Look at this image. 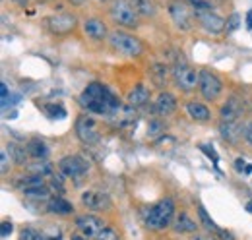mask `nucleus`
<instances>
[{
	"label": "nucleus",
	"instance_id": "obj_1",
	"mask_svg": "<svg viewBox=\"0 0 252 240\" xmlns=\"http://www.w3.org/2000/svg\"><path fill=\"white\" fill-rule=\"evenodd\" d=\"M80 107L86 109L88 113L107 115V117H115L123 109V105L115 97V93L99 82H92L84 90V93L80 95Z\"/></svg>",
	"mask_w": 252,
	"mask_h": 240
},
{
	"label": "nucleus",
	"instance_id": "obj_2",
	"mask_svg": "<svg viewBox=\"0 0 252 240\" xmlns=\"http://www.w3.org/2000/svg\"><path fill=\"white\" fill-rule=\"evenodd\" d=\"M173 217H175V202L171 198H165L150 208L148 217H146V225L154 231H163L171 225Z\"/></svg>",
	"mask_w": 252,
	"mask_h": 240
},
{
	"label": "nucleus",
	"instance_id": "obj_3",
	"mask_svg": "<svg viewBox=\"0 0 252 240\" xmlns=\"http://www.w3.org/2000/svg\"><path fill=\"white\" fill-rule=\"evenodd\" d=\"M109 45L123 57H128V59H136L144 53V45L138 37L126 33V31H113L109 35Z\"/></svg>",
	"mask_w": 252,
	"mask_h": 240
},
{
	"label": "nucleus",
	"instance_id": "obj_4",
	"mask_svg": "<svg viewBox=\"0 0 252 240\" xmlns=\"http://www.w3.org/2000/svg\"><path fill=\"white\" fill-rule=\"evenodd\" d=\"M111 18L115 24L128 28V30H136L140 26V14L134 10V6L130 4V0H113L111 2Z\"/></svg>",
	"mask_w": 252,
	"mask_h": 240
},
{
	"label": "nucleus",
	"instance_id": "obj_5",
	"mask_svg": "<svg viewBox=\"0 0 252 240\" xmlns=\"http://www.w3.org/2000/svg\"><path fill=\"white\" fill-rule=\"evenodd\" d=\"M173 80L183 91H194L200 84V72L190 68L187 62H177L173 68Z\"/></svg>",
	"mask_w": 252,
	"mask_h": 240
},
{
	"label": "nucleus",
	"instance_id": "obj_6",
	"mask_svg": "<svg viewBox=\"0 0 252 240\" xmlns=\"http://www.w3.org/2000/svg\"><path fill=\"white\" fill-rule=\"evenodd\" d=\"M198 90L202 93V97L206 101H216L223 91V84L221 80L210 70H200V84H198Z\"/></svg>",
	"mask_w": 252,
	"mask_h": 240
},
{
	"label": "nucleus",
	"instance_id": "obj_7",
	"mask_svg": "<svg viewBox=\"0 0 252 240\" xmlns=\"http://www.w3.org/2000/svg\"><path fill=\"white\" fill-rule=\"evenodd\" d=\"M59 169L66 179H82L86 173H88V163L80 157V155H68V157H63L61 163H59Z\"/></svg>",
	"mask_w": 252,
	"mask_h": 240
},
{
	"label": "nucleus",
	"instance_id": "obj_8",
	"mask_svg": "<svg viewBox=\"0 0 252 240\" xmlns=\"http://www.w3.org/2000/svg\"><path fill=\"white\" fill-rule=\"evenodd\" d=\"M76 136L80 138L82 144L92 146L99 140V130H97V122L90 115H84L76 120Z\"/></svg>",
	"mask_w": 252,
	"mask_h": 240
},
{
	"label": "nucleus",
	"instance_id": "obj_9",
	"mask_svg": "<svg viewBox=\"0 0 252 240\" xmlns=\"http://www.w3.org/2000/svg\"><path fill=\"white\" fill-rule=\"evenodd\" d=\"M194 16H196L198 24L208 31V33L218 35V33H221V31L227 28V22L221 16H218L216 12H212V10H194Z\"/></svg>",
	"mask_w": 252,
	"mask_h": 240
},
{
	"label": "nucleus",
	"instance_id": "obj_10",
	"mask_svg": "<svg viewBox=\"0 0 252 240\" xmlns=\"http://www.w3.org/2000/svg\"><path fill=\"white\" fill-rule=\"evenodd\" d=\"M169 16L173 20V24L179 28L181 31H189L192 28V16H190V10L187 8L185 2L181 0H173L169 2Z\"/></svg>",
	"mask_w": 252,
	"mask_h": 240
},
{
	"label": "nucleus",
	"instance_id": "obj_11",
	"mask_svg": "<svg viewBox=\"0 0 252 240\" xmlns=\"http://www.w3.org/2000/svg\"><path fill=\"white\" fill-rule=\"evenodd\" d=\"M76 227H78V231L82 233V237H86V239H95V237L99 235V231H101L105 225H103V221H101L99 217H95V215H82V217L76 219Z\"/></svg>",
	"mask_w": 252,
	"mask_h": 240
},
{
	"label": "nucleus",
	"instance_id": "obj_12",
	"mask_svg": "<svg viewBox=\"0 0 252 240\" xmlns=\"http://www.w3.org/2000/svg\"><path fill=\"white\" fill-rule=\"evenodd\" d=\"M243 113H245L243 101L239 97H229L227 103H223V107H221L220 119L221 122H239Z\"/></svg>",
	"mask_w": 252,
	"mask_h": 240
},
{
	"label": "nucleus",
	"instance_id": "obj_13",
	"mask_svg": "<svg viewBox=\"0 0 252 240\" xmlns=\"http://www.w3.org/2000/svg\"><path fill=\"white\" fill-rule=\"evenodd\" d=\"M76 16L72 14H57V16H51L47 20V26L49 30L57 35H64V33H70V31L76 28Z\"/></svg>",
	"mask_w": 252,
	"mask_h": 240
},
{
	"label": "nucleus",
	"instance_id": "obj_14",
	"mask_svg": "<svg viewBox=\"0 0 252 240\" xmlns=\"http://www.w3.org/2000/svg\"><path fill=\"white\" fill-rule=\"evenodd\" d=\"M177 109V97L169 91H161L159 97L156 99V105H154V111L158 113L159 117H169L171 113H175Z\"/></svg>",
	"mask_w": 252,
	"mask_h": 240
},
{
	"label": "nucleus",
	"instance_id": "obj_15",
	"mask_svg": "<svg viewBox=\"0 0 252 240\" xmlns=\"http://www.w3.org/2000/svg\"><path fill=\"white\" fill-rule=\"evenodd\" d=\"M82 204L88 208V210H105L111 206L109 202V196L103 194V192H84L82 196Z\"/></svg>",
	"mask_w": 252,
	"mask_h": 240
},
{
	"label": "nucleus",
	"instance_id": "obj_16",
	"mask_svg": "<svg viewBox=\"0 0 252 240\" xmlns=\"http://www.w3.org/2000/svg\"><path fill=\"white\" fill-rule=\"evenodd\" d=\"M84 33L94 41H103L107 37V26L97 18H90L84 22Z\"/></svg>",
	"mask_w": 252,
	"mask_h": 240
},
{
	"label": "nucleus",
	"instance_id": "obj_17",
	"mask_svg": "<svg viewBox=\"0 0 252 240\" xmlns=\"http://www.w3.org/2000/svg\"><path fill=\"white\" fill-rule=\"evenodd\" d=\"M220 134L227 142L235 144L245 134V128L241 126V122H220Z\"/></svg>",
	"mask_w": 252,
	"mask_h": 240
},
{
	"label": "nucleus",
	"instance_id": "obj_18",
	"mask_svg": "<svg viewBox=\"0 0 252 240\" xmlns=\"http://www.w3.org/2000/svg\"><path fill=\"white\" fill-rule=\"evenodd\" d=\"M126 101H128V105L134 107V109H136V107H144V105L150 101V90L140 84V86H136V88L130 90Z\"/></svg>",
	"mask_w": 252,
	"mask_h": 240
},
{
	"label": "nucleus",
	"instance_id": "obj_19",
	"mask_svg": "<svg viewBox=\"0 0 252 240\" xmlns=\"http://www.w3.org/2000/svg\"><path fill=\"white\" fill-rule=\"evenodd\" d=\"M26 150H28V155L33 157V159H45L49 155V148L45 142H41L39 138H33L26 144Z\"/></svg>",
	"mask_w": 252,
	"mask_h": 240
},
{
	"label": "nucleus",
	"instance_id": "obj_20",
	"mask_svg": "<svg viewBox=\"0 0 252 240\" xmlns=\"http://www.w3.org/2000/svg\"><path fill=\"white\" fill-rule=\"evenodd\" d=\"M187 111H189L190 119L194 120H200V122H206V120H210V109L206 107V105H202V103H196V101H190L189 105H187Z\"/></svg>",
	"mask_w": 252,
	"mask_h": 240
},
{
	"label": "nucleus",
	"instance_id": "obj_21",
	"mask_svg": "<svg viewBox=\"0 0 252 240\" xmlns=\"http://www.w3.org/2000/svg\"><path fill=\"white\" fill-rule=\"evenodd\" d=\"M196 229H198V225L189 213H181L175 221V231L177 233H196Z\"/></svg>",
	"mask_w": 252,
	"mask_h": 240
},
{
	"label": "nucleus",
	"instance_id": "obj_22",
	"mask_svg": "<svg viewBox=\"0 0 252 240\" xmlns=\"http://www.w3.org/2000/svg\"><path fill=\"white\" fill-rule=\"evenodd\" d=\"M49 211L51 213H59V215H70L74 208H72V204L70 202H66L64 198H53L51 202H49Z\"/></svg>",
	"mask_w": 252,
	"mask_h": 240
},
{
	"label": "nucleus",
	"instance_id": "obj_23",
	"mask_svg": "<svg viewBox=\"0 0 252 240\" xmlns=\"http://www.w3.org/2000/svg\"><path fill=\"white\" fill-rule=\"evenodd\" d=\"M130 4H132L134 10H136L140 16H144V18H150V16L156 14V6H154L152 0H130Z\"/></svg>",
	"mask_w": 252,
	"mask_h": 240
},
{
	"label": "nucleus",
	"instance_id": "obj_24",
	"mask_svg": "<svg viewBox=\"0 0 252 240\" xmlns=\"http://www.w3.org/2000/svg\"><path fill=\"white\" fill-rule=\"evenodd\" d=\"M152 80H154V84L158 88H165V84H167V66L165 64H154Z\"/></svg>",
	"mask_w": 252,
	"mask_h": 240
},
{
	"label": "nucleus",
	"instance_id": "obj_25",
	"mask_svg": "<svg viewBox=\"0 0 252 240\" xmlns=\"http://www.w3.org/2000/svg\"><path fill=\"white\" fill-rule=\"evenodd\" d=\"M8 153L12 155V159H14L16 165H26V157H28V150L26 148H20V146L10 144L8 146Z\"/></svg>",
	"mask_w": 252,
	"mask_h": 240
},
{
	"label": "nucleus",
	"instance_id": "obj_26",
	"mask_svg": "<svg viewBox=\"0 0 252 240\" xmlns=\"http://www.w3.org/2000/svg\"><path fill=\"white\" fill-rule=\"evenodd\" d=\"M24 196L26 198H33V200H47L51 194L45 186H33V188H26L24 190Z\"/></svg>",
	"mask_w": 252,
	"mask_h": 240
},
{
	"label": "nucleus",
	"instance_id": "obj_27",
	"mask_svg": "<svg viewBox=\"0 0 252 240\" xmlns=\"http://www.w3.org/2000/svg\"><path fill=\"white\" fill-rule=\"evenodd\" d=\"M198 217H200V221H202V225L210 231V233H220V229H218V225L210 219V215H208V211L204 210V206H198Z\"/></svg>",
	"mask_w": 252,
	"mask_h": 240
},
{
	"label": "nucleus",
	"instance_id": "obj_28",
	"mask_svg": "<svg viewBox=\"0 0 252 240\" xmlns=\"http://www.w3.org/2000/svg\"><path fill=\"white\" fill-rule=\"evenodd\" d=\"M45 113L49 115V119H64L66 117V109H64L63 105H55V103H51V105H47L45 107Z\"/></svg>",
	"mask_w": 252,
	"mask_h": 240
},
{
	"label": "nucleus",
	"instance_id": "obj_29",
	"mask_svg": "<svg viewBox=\"0 0 252 240\" xmlns=\"http://www.w3.org/2000/svg\"><path fill=\"white\" fill-rule=\"evenodd\" d=\"M51 171H53V167L49 163H35L30 167V173L33 177H47V175H51Z\"/></svg>",
	"mask_w": 252,
	"mask_h": 240
},
{
	"label": "nucleus",
	"instance_id": "obj_30",
	"mask_svg": "<svg viewBox=\"0 0 252 240\" xmlns=\"http://www.w3.org/2000/svg\"><path fill=\"white\" fill-rule=\"evenodd\" d=\"M95 240H121V239H119V233H117L115 229L103 227V229L99 231V235L95 237Z\"/></svg>",
	"mask_w": 252,
	"mask_h": 240
},
{
	"label": "nucleus",
	"instance_id": "obj_31",
	"mask_svg": "<svg viewBox=\"0 0 252 240\" xmlns=\"http://www.w3.org/2000/svg\"><path fill=\"white\" fill-rule=\"evenodd\" d=\"M239 26H241V16H239V14H231L229 20H227V30L235 31V30H239Z\"/></svg>",
	"mask_w": 252,
	"mask_h": 240
},
{
	"label": "nucleus",
	"instance_id": "obj_32",
	"mask_svg": "<svg viewBox=\"0 0 252 240\" xmlns=\"http://www.w3.org/2000/svg\"><path fill=\"white\" fill-rule=\"evenodd\" d=\"M163 134V126L159 124L158 120H154L152 124H150V128H148V136L150 138H156V136H161Z\"/></svg>",
	"mask_w": 252,
	"mask_h": 240
},
{
	"label": "nucleus",
	"instance_id": "obj_33",
	"mask_svg": "<svg viewBox=\"0 0 252 240\" xmlns=\"http://www.w3.org/2000/svg\"><path fill=\"white\" fill-rule=\"evenodd\" d=\"M0 165H2L0 167V173L6 175L8 173V165H10L8 163V150H2V153H0Z\"/></svg>",
	"mask_w": 252,
	"mask_h": 240
},
{
	"label": "nucleus",
	"instance_id": "obj_34",
	"mask_svg": "<svg viewBox=\"0 0 252 240\" xmlns=\"http://www.w3.org/2000/svg\"><path fill=\"white\" fill-rule=\"evenodd\" d=\"M189 2L194 6V10H212V4L206 0H189Z\"/></svg>",
	"mask_w": 252,
	"mask_h": 240
},
{
	"label": "nucleus",
	"instance_id": "obj_35",
	"mask_svg": "<svg viewBox=\"0 0 252 240\" xmlns=\"http://www.w3.org/2000/svg\"><path fill=\"white\" fill-rule=\"evenodd\" d=\"M0 95H2V109H6V105H8V99H10V91H8V86L2 82V86H0Z\"/></svg>",
	"mask_w": 252,
	"mask_h": 240
},
{
	"label": "nucleus",
	"instance_id": "obj_36",
	"mask_svg": "<svg viewBox=\"0 0 252 240\" xmlns=\"http://www.w3.org/2000/svg\"><path fill=\"white\" fill-rule=\"evenodd\" d=\"M202 151H204V153H206V155H208V157H210V159H214V163H216V165H218V163H220V157H218V155H216V151L212 150V148H210V146H202Z\"/></svg>",
	"mask_w": 252,
	"mask_h": 240
},
{
	"label": "nucleus",
	"instance_id": "obj_37",
	"mask_svg": "<svg viewBox=\"0 0 252 240\" xmlns=\"http://www.w3.org/2000/svg\"><path fill=\"white\" fill-rule=\"evenodd\" d=\"M12 231H14L12 223H8V221H6V223H2V229H0V235H2V239H6V237L12 233Z\"/></svg>",
	"mask_w": 252,
	"mask_h": 240
},
{
	"label": "nucleus",
	"instance_id": "obj_38",
	"mask_svg": "<svg viewBox=\"0 0 252 240\" xmlns=\"http://www.w3.org/2000/svg\"><path fill=\"white\" fill-rule=\"evenodd\" d=\"M37 239H39V235L35 231H32V229H28V231L22 233V240H37Z\"/></svg>",
	"mask_w": 252,
	"mask_h": 240
},
{
	"label": "nucleus",
	"instance_id": "obj_39",
	"mask_svg": "<svg viewBox=\"0 0 252 240\" xmlns=\"http://www.w3.org/2000/svg\"><path fill=\"white\" fill-rule=\"evenodd\" d=\"M245 140L252 146V120L245 126Z\"/></svg>",
	"mask_w": 252,
	"mask_h": 240
},
{
	"label": "nucleus",
	"instance_id": "obj_40",
	"mask_svg": "<svg viewBox=\"0 0 252 240\" xmlns=\"http://www.w3.org/2000/svg\"><path fill=\"white\" fill-rule=\"evenodd\" d=\"M235 169H237L239 173H241V171H247V167H245V161H243V159H237V161H235Z\"/></svg>",
	"mask_w": 252,
	"mask_h": 240
},
{
	"label": "nucleus",
	"instance_id": "obj_41",
	"mask_svg": "<svg viewBox=\"0 0 252 240\" xmlns=\"http://www.w3.org/2000/svg\"><path fill=\"white\" fill-rule=\"evenodd\" d=\"M247 30H252V10H249L247 14Z\"/></svg>",
	"mask_w": 252,
	"mask_h": 240
},
{
	"label": "nucleus",
	"instance_id": "obj_42",
	"mask_svg": "<svg viewBox=\"0 0 252 240\" xmlns=\"http://www.w3.org/2000/svg\"><path fill=\"white\" fill-rule=\"evenodd\" d=\"M68 2H70V4H74V6H80V4H84L86 0H68Z\"/></svg>",
	"mask_w": 252,
	"mask_h": 240
},
{
	"label": "nucleus",
	"instance_id": "obj_43",
	"mask_svg": "<svg viewBox=\"0 0 252 240\" xmlns=\"http://www.w3.org/2000/svg\"><path fill=\"white\" fill-rule=\"evenodd\" d=\"M72 240H88L86 237H80V235H72Z\"/></svg>",
	"mask_w": 252,
	"mask_h": 240
},
{
	"label": "nucleus",
	"instance_id": "obj_44",
	"mask_svg": "<svg viewBox=\"0 0 252 240\" xmlns=\"http://www.w3.org/2000/svg\"><path fill=\"white\" fill-rule=\"evenodd\" d=\"M247 211H251V213H252V202H249V204H247Z\"/></svg>",
	"mask_w": 252,
	"mask_h": 240
},
{
	"label": "nucleus",
	"instance_id": "obj_45",
	"mask_svg": "<svg viewBox=\"0 0 252 240\" xmlns=\"http://www.w3.org/2000/svg\"><path fill=\"white\" fill-rule=\"evenodd\" d=\"M194 240H212V239H202V237H196Z\"/></svg>",
	"mask_w": 252,
	"mask_h": 240
},
{
	"label": "nucleus",
	"instance_id": "obj_46",
	"mask_svg": "<svg viewBox=\"0 0 252 240\" xmlns=\"http://www.w3.org/2000/svg\"><path fill=\"white\" fill-rule=\"evenodd\" d=\"M37 240H47V239H43V237H39V239H37Z\"/></svg>",
	"mask_w": 252,
	"mask_h": 240
}]
</instances>
